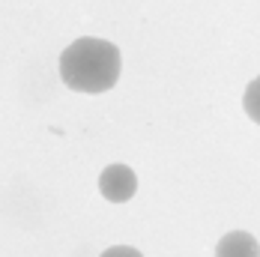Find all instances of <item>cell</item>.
<instances>
[{"instance_id": "obj_5", "label": "cell", "mask_w": 260, "mask_h": 257, "mask_svg": "<svg viewBox=\"0 0 260 257\" xmlns=\"http://www.w3.org/2000/svg\"><path fill=\"white\" fill-rule=\"evenodd\" d=\"M99 257H144L138 248H132V245H114V248H108L102 251Z\"/></svg>"}, {"instance_id": "obj_2", "label": "cell", "mask_w": 260, "mask_h": 257, "mask_svg": "<svg viewBox=\"0 0 260 257\" xmlns=\"http://www.w3.org/2000/svg\"><path fill=\"white\" fill-rule=\"evenodd\" d=\"M99 191L111 204H126L138 191V177L129 165H108L99 174Z\"/></svg>"}, {"instance_id": "obj_3", "label": "cell", "mask_w": 260, "mask_h": 257, "mask_svg": "<svg viewBox=\"0 0 260 257\" xmlns=\"http://www.w3.org/2000/svg\"><path fill=\"white\" fill-rule=\"evenodd\" d=\"M215 257H260V245L248 231H231L218 239Z\"/></svg>"}, {"instance_id": "obj_1", "label": "cell", "mask_w": 260, "mask_h": 257, "mask_svg": "<svg viewBox=\"0 0 260 257\" xmlns=\"http://www.w3.org/2000/svg\"><path fill=\"white\" fill-rule=\"evenodd\" d=\"M120 48L108 39L81 36L60 54V78L69 90L78 93H105L120 78Z\"/></svg>"}, {"instance_id": "obj_4", "label": "cell", "mask_w": 260, "mask_h": 257, "mask_svg": "<svg viewBox=\"0 0 260 257\" xmlns=\"http://www.w3.org/2000/svg\"><path fill=\"white\" fill-rule=\"evenodd\" d=\"M242 108H245V114L254 120L260 126V75L245 87V96H242Z\"/></svg>"}]
</instances>
